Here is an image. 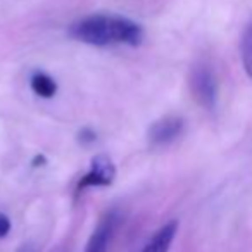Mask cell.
Returning a JSON list of instances; mask_svg holds the SVG:
<instances>
[{
    "label": "cell",
    "mask_w": 252,
    "mask_h": 252,
    "mask_svg": "<svg viewBox=\"0 0 252 252\" xmlns=\"http://www.w3.org/2000/svg\"><path fill=\"white\" fill-rule=\"evenodd\" d=\"M116 178V166L112 159L105 154H98L92 159L90 169L87 175L81 176V180L76 185V193L83 192L92 187H109L112 185Z\"/></svg>",
    "instance_id": "obj_3"
},
{
    "label": "cell",
    "mask_w": 252,
    "mask_h": 252,
    "mask_svg": "<svg viewBox=\"0 0 252 252\" xmlns=\"http://www.w3.org/2000/svg\"><path fill=\"white\" fill-rule=\"evenodd\" d=\"M9 231H11V220L5 214L0 213V238L7 237Z\"/></svg>",
    "instance_id": "obj_9"
},
{
    "label": "cell",
    "mask_w": 252,
    "mask_h": 252,
    "mask_svg": "<svg viewBox=\"0 0 252 252\" xmlns=\"http://www.w3.org/2000/svg\"><path fill=\"white\" fill-rule=\"evenodd\" d=\"M240 59L247 76L252 80V19L245 26L240 38Z\"/></svg>",
    "instance_id": "obj_8"
},
{
    "label": "cell",
    "mask_w": 252,
    "mask_h": 252,
    "mask_svg": "<svg viewBox=\"0 0 252 252\" xmlns=\"http://www.w3.org/2000/svg\"><path fill=\"white\" fill-rule=\"evenodd\" d=\"M118 221L119 216L116 211H111L105 216H102V220L98 221V224L88 238L85 252H107L112 237L116 233V228H118Z\"/></svg>",
    "instance_id": "obj_5"
},
{
    "label": "cell",
    "mask_w": 252,
    "mask_h": 252,
    "mask_svg": "<svg viewBox=\"0 0 252 252\" xmlns=\"http://www.w3.org/2000/svg\"><path fill=\"white\" fill-rule=\"evenodd\" d=\"M69 36L94 47L138 45L144 38V30L138 23L123 16L94 14L69 26Z\"/></svg>",
    "instance_id": "obj_1"
},
{
    "label": "cell",
    "mask_w": 252,
    "mask_h": 252,
    "mask_svg": "<svg viewBox=\"0 0 252 252\" xmlns=\"http://www.w3.org/2000/svg\"><path fill=\"white\" fill-rule=\"evenodd\" d=\"M183 130H185V121L180 116H166L158 119L149 128V142L152 147H166L182 137Z\"/></svg>",
    "instance_id": "obj_4"
},
{
    "label": "cell",
    "mask_w": 252,
    "mask_h": 252,
    "mask_svg": "<svg viewBox=\"0 0 252 252\" xmlns=\"http://www.w3.org/2000/svg\"><path fill=\"white\" fill-rule=\"evenodd\" d=\"M18 252H33V249L32 247H30V245H23V247L21 249H19V251Z\"/></svg>",
    "instance_id": "obj_11"
},
{
    "label": "cell",
    "mask_w": 252,
    "mask_h": 252,
    "mask_svg": "<svg viewBox=\"0 0 252 252\" xmlns=\"http://www.w3.org/2000/svg\"><path fill=\"white\" fill-rule=\"evenodd\" d=\"M95 138L97 137H95V133L90 130V128H83V130L80 131V142L81 144H85V145L92 144V142H95Z\"/></svg>",
    "instance_id": "obj_10"
},
{
    "label": "cell",
    "mask_w": 252,
    "mask_h": 252,
    "mask_svg": "<svg viewBox=\"0 0 252 252\" xmlns=\"http://www.w3.org/2000/svg\"><path fill=\"white\" fill-rule=\"evenodd\" d=\"M190 92L200 107L213 111L218 102V80L214 71L207 64H197L190 71Z\"/></svg>",
    "instance_id": "obj_2"
},
{
    "label": "cell",
    "mask_w": 252,
    "mask_h": 252,
    "mask_svg": "<svg viewBox=\"0 0 252 252\" xmlns=\"http://www.w3.org/2000/svg\"><path fill=\"white\" fill-rule=\"evenodd\" d=\"M178 231V221H169V223L162 224L151 240L145 244V247L142 249V252H168L171 247L173 240L176 237Z\"/></svg>",
    "instance_id": "obj_6"
},
{
    "label": "cell",
    "mask_w": 252,
    "mask_h": 252,
    "mask_svg": "<svg viewBox=\"0 0 252 252\" xmlns=\"http://www.w3.org/2000/svg\"><path fill=\"white\" fill-rule=\"evenodd\" d=\"M30 85H32V90L35 95L42 98H52L57 92V83L54 78H50L47 73H35L30 80Z\"/></svg>",
    "instance_id": "obj_7"
}]
</instances>
